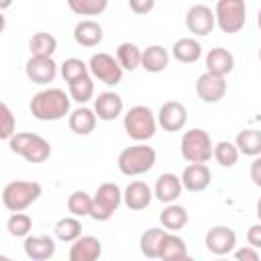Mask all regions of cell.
I'll return each instance as SVG.
<instances>
[{"label": "cell", "mask_w": 261, "mask_h": 261, "mask_svg": "<svg viewBox=\"0 0 261 261\" xmlns=\"http://www.w3.org/2000/svg\"><path fill=\"white\" fill-rule=\"evenodd\" d=\"M29 110L37 120L43 122L61 120L71 112V96L61 88H45L31 98Z\"/></svg>", "instance_id": "1"}, {"label": "cell", "mask_w": 261, "mask_h": 261, "mask_svg": "<svg viewBox=\"0 0 261 261\" xmlns=\"http://www.w3.org/2000/svg\"><path fill=\"white\" fill-rule=\"evenodd\" d=\"M155 161H157L155 149L149 147L147 143H137V145H130L118 153L116 165H118V171L122 175L137 177V175L151 171L155 167Z\"/></svg>", "instance_id": "2"}, {"label": "cell", "mask_w": 261, "mask_h": 261, "mask_svg": "<svg viewBox=\"0 0 261 261\" xmlns=\"http://www.w3.org/2000/svg\"><path fill=\"white\" fill-rule=\"evenodd\" d=\"M43 194V188L39 181H27L16 179L8 181L2 190V204L10 212H24L31 204H35Z\"/></svg>", "instance_id": "3"}, {"label": "cell", "mask_w": 261, "mask_h": 261, "mask_svg": "<svg viewBox=\"0 0 261 261\" xmlns=\"http://www.w3.org/2000/svg\"><path fill=\"white\" fill-rule=\"evenodd\" d=\"M122 124H124V130L126 135L137 141V143H147L149 139L155 137V130H157V116L153 114V110L149 106H143V104H137L133 108L126 110L124 118H122Z\"/></svg>", "instance_id": "4"}, {"label": "cell", "mask_w": 261, "mask_h": 261, "mask_svg": "<svg viewBox=\"0 0 261 261\" xmlns=\"http://www.w3.org/2000/svg\"><path fill=\"white\" fill-rule=\"evenodd\" d=\"M8 147L29 163H43L51 157V143L37 133H14L8 139Z\"/></svg>", "instance_id": "5"}, {"label": "cell", "mask_w": 261, "mask_h": 261, "mask_svg": "<svg viewBox=\"0 0 261 261\" xmlns=\"http://www.w3.org/2000/svg\"><path fill=\"white\" fill-rule=\"evenodd\" d=\"M212 139L204 128H190L181 135L179 153L188 163H206L212 159Z\"/></svg>", "instance_id": "6"}, {"label": "cell", "mask_w": 261, "mask_h": 261, "mask_svg": "<svg viewBox=\"0 0 261 261\" xmlns=\"http://www.w3.org/2000/svg\"><path fill=\"white\" fill-rule=\"evenodd\" d=\"M92 198H94V204H92L90 218H94L98 222H106L114 216V212L122 204V190H120L118 184L104 181V184L98 186V190L94 192Z\"/></svg>", "instance_id": "7"}, {"label": "cell", "mask_w": 261, "mask_h": 261, "mask_svg": "<svg viewBox=\"0 0 261 261\" xmlns=\"http://www.w3.org/2000/svg\"><path fill=\"white\" fill-rule=\"evenodd\" d=\"M214 16H216V27L222 33L234 35L247 22V4L245 0H216Z\"/></svg>", "instance_id": "8"}, {"label": "cell", "mask_w": 261, "mask_h": 261, "mask_svg": "<svg viewBox=\"0 0 261 261\" xmlns=\"http://www.w3.org/2000/svg\"><path fill=\"white\" fill-rule=\"evenodd\" d=\"M90 65V73L94 80L106 84V86H118L122 82V75H124V69L122 65L118 63V59L110 53H94L88 61Z\"/></svg>", "instance_id": "9"}, {"label": "cell", "mask_w": 261, "mask_h": 261, "mask_svg": "<svg viewBox=\"0 0 261 261\" xmlns=\"http://www.w3.org/2000/svg\"><path fill=\"white\" fill-rule=\"evenodd\" d=\"M216 16L214 10L206 4H192L186 12V29L196 37H206L214 31Z\"/></svg>", "instance_id": "10"}, {"label": "cell", "mask_w": 261, "mask_h": 261, "mask_svg": "<svg viewBox=\"0 0 261 261\" xmlns=\"http://www.w3.org/2000/svg\"><path fill=\"white\" fill-rule=\"evenodd\" d=\"M204 245L212 255H218V257L228 255L237 249V232L224 224L212 226V228H208V232L204 237Z\"/></svg>", "instance_id": "11"}, {"label": "cell", "mask_w": 261, "mask_h": 261, "mask_svg": "<svg viewBox=\"0 0 261 261\" xmlns=\"http://www.w3.org/2000/svg\"><path fill=\"white\" fill-rule=\"evenodd\" d=\"M157 122L165 133H177L188 122V108L177 100H167L159 106Z\"/></svg>", "instance_id": "12"}, {"label": "cell", "mask_w": 261, "mask_h": 261, "mask_svg": "<svg viewBox=\"0 0 261 261\" xmlns=\"http://www.w3.org/2000/svg\"><path fill=\"white\" fill-rule=\"evenodd\" d=\"M196 94L206 104H216L226 96V80L222 75L204 71L196 80Z\"/></svg>", "instance_id": "13"}, {"label": "cell", "mask_w": 261, "mask_h": 261, "mask_svg": "<svg viewBox=\"0 0 261 261\" xmlns=\"http://www.w3.org/2000/svg\"><path fill=\"white\" fill-rule=\"evenodd\" d=\"M27 77L37 86H47L57 77V63L53 57H35L31 55L24 65Z\"/></svg>", "instance_id": "14"}, {"label": "cell", "mask_w": 261, "mask_h": 261, "mask_svg": "<svg viewBox=\"0 0 261 261\" xmlns=\"http://www.w3.org/2000/svg\"><path fill=\"white\" fill-rule=\"evenodd\" d=\"M153 198H155V194H153L151 186L145 184V181H141V179L130 181V184L122 190V202H124V206H126L128 210H133V212L145 210V208L151 204Z\"/></svg>", "instance_id": "15"}, {"label": "cell", "mask_w": 261, "mask_h": 261, "mask_svg": "<svg viewBox=\"0 0 261 261\" xmlns=\"http://www.w3.org/2000/svg\"><path fill=\"white\" fill-rule=\"evenodd\" d=\"M124 110V102L122 98L112 92V90H106V92H100L94 100V112L98 116V120H104V122H110V120H116Z\"/></svg>", "instance_id": "16"}, {"label": "cell", "mask_w": 261, "mask_h": 261, "mask_svg": "<svg viewBox=\"0 0 261 261\" xmlns=\"http://www.w3.org/2000/svg\"><path fill=\"white\" fill-rule=\"evenodd\" d=\"M210 181H212V173L206 163H190V165H186V169L181 173L184 190H188L192 194L204 192L210 186Z\"/></svg>", "instance_id": "17"}, {"label": "cell", "mask_w": 261, "mask_h": 261, "mask_svg": "<svg viewBox=\"0 0 261 261\" xmlns=\"http://www.w3.org/2000/svg\"><path fill=\"white\" fill-rule=\"evenodd\" d=\"M24 255L33 261H47L55 255V241L49 234H29L22 243Z\"/></svg>", "instance_id": "18"}, {"label": "cell", "mask_w": 261, "mask_h": 261, "mask_svg": "<svg viewBox=\"0 0 261 261\" xmlns=\"http://www.w3.org/2000/svg\"><path fill=\"white\" fill-rule=\"evenodd\" d=\"M102 257V243L92 234L77 237L69 247V261H96Z\"/></svg>", "instance_id": "19"}, {"label": "cell", "mask_w": 261, "mask_h": 261, "mask_svg": "<svg viewBox=\"0 0 261 261\" xmlns=\"http://www.w3.org/2000/svg\"><path fill=\"white\" fill-rule=\"evenodd\" d=\"M184 192V184H181V177L175 175V173H161L157 179H155V186H153V194L155 198L161 202V204H171L175 202Z\"/></svg>", "instance_id": "20"}, {"label": "cell", "mask_w": 261, "mask_h": 261, "mask_svg": "<svg viewBox=\"0 0 261 261\" xmlns=\"http://www.w3.org/2000/svg\"><path fill=\"white\" fill-rule=\"evenodd\" d=\"M104 39V29L94 18H84L73 27V41L80 47H98Z\"/></svg>", "instance_id": "21"}, {"label": "cell", "mask_w": 261, "mask_h": 261, "mask_svg": "<svg viewBox=\"0 0 261 261\" xmlns=\"http://www.w3.org/2000/svg\"><path fill=\"white\" fill-rule=\"evenodd\" d=\"M96 122H98V116L92 108H88L86 104H80L75 110L69 112L67 116V124H69V130L73 135H80V137H86L90 135L94 128H96Z\"/></svg>", "instance_id": "22"}, {"label": "cell", "mask_w": 261, "mask_h": 261, "mask_svg": "<svg viewBox=\"0 0 261 261\" xmlns=\"http://www.w3.org/2000/svg\"><path fill=\"white\" fill-rule=\"evenodd\" d=\"M234 69V55L224 47H214L206 53V71L226 77Z\"/></svg>", "instance_id": "23"}, {"label": "cell", "mask_w": 261, "mask_h": 261, "mask_svg": "<svg viewBox=\"0 0 261 261\" xmlns=\"http://www.w3.org/2000/svg\"><path fill=\"white\" fill-rule=\"evenodd\" d=\"M169 65V51L163 45H149L147 49H143V57H141V67L149 73H161L165 71Z\"/></svg>", "instance_id": "24"}, {"label": "cell", "mask_w": 261, "mask_h": 261, "mask_svg": "<svg viewBox=\"0 0 261 261\" xmlns=\"http://www.w3.org/2000/svg\"><path fill=\"white\" fill-rule=\"evenodd\" d=\"M188 220H190L188 210H186L181 204H175V202L167 204V206L163 208V212L159 214V222H161V226H163L165 230H171V232L181 230V228L188 224Z\"/></svg>", "instance_id": "25"}, {"label": "cell", "mask_w": 261, "mask_h": 261, "mask_svg": "<svg viewBox=\"0 0 261 261\" xmlns=\"http://www.w3.org/2000/svg\"><path fill=\"white\" fill-rule=\"evenodd\" d=\"M171 55L179 63H196L202 57V45L194 37H181V39H177L173 43Z\"/></svg>", "instance_id": "26"}, {"label": "cell", "mask_w": 261, "mask_h": 261, "mask_svg": "<svg viewBox=\"0 0 261 261\" xmlns=\"http://www.w3.org/2000/svg\"><path fill=\"white\" fill-rule=\"evenodd\" d=\"M165 234H167V230L163 226L161 228H147L141 234V239H139L141 253L147 259H159V253H161V245H163Z\"/></svg>", "instance_id": "27"}, {"label": "cell", "mask_w": 261, "mask_h": 261, "mask_svg": "<svg viewBox=\"0 0 261 261\" xmlns=\"http://www.w3.org/2000/svg\"><path fill=\"white\" fill-rule=\"evenodd\" d=\"M159 259H163V261L188 259V245H186V241H184L179 234L167 230V234H165V239H163V245H161Z\"/></svg>", "instance_id": "28"}, {"label": "cell", "mask_w": 261, "mask_h": 261, "mask_svg": "<svg viewBox=\"0 0 261 261\" xmlns=\"http://www.w3.org/2000/svg\"><path fill=\"white\" fill-rule=\"evenodd\" d=\"M234 145L239 147V151L247 157H257L261 155V130L257 128H245L239 130V135L234 137Z\"/></svg>", "instance_id": "29"}, {"label": "cell", "mask_w": 261, "mask_h": 261, "mask_svg": "<svg viewBox=\"0 0 261 261\" xmlns=\"http://www.w3.org/2000/svg\"><path fill=\"white\" fill-rule=\"evenodd\" d=\"M29 51L35 57H53L57 51V39L51 33L39 31L29 39Z\"/></svg>", "instance_id": "30"}, {"label": "cell", "mask_w": 261, "mask_h": 261, "mask_svg": "<svg viewBox=\"0 0 261 261\" xmlns=\"http://www.w3.org/2000/svg\"><path fill=\"white\" fill-rule=\"evenodd\" d=\"M141 57H143V49H139L137 43L124 41L116 47V59L124 71H135L137 67H141Z\"/></svg>", "instance_id": "31"}, {"label": "cell", "mask_w": 261, "mask_h": 261, "mask_svg": "<svg viewBox=\"0 0 261 261\" xmlns=\"http://www.w3.org/2000/svg\"><path fill=\"white\" fill-rule=\"evenodd\" d=\"M55 237L61 243H73L77 237H82V222L80 216H63L55 222Z\"/></svg>", "instance_id": "32"}, {"label": "cell", "mask_w": 261, "mask_h": 261, "mask_svg": "<svg viewBox=\"0 0 261 261\" xmlns=\"http://www.w3.org/2000/svg\"><path fill=\"white\" fill-rule=\"evenodd\" d=\"M92 204H94V198L84 190H75L67 196V210L73 216H80V218L90 216L92 214Z\"/></svg>", "instance_id": "33"}, {"label": "cell", "mask_w": 261, "mask_h": 261, "mask_svg": "<svg viewBox=\"0 0 261 261\" xmlns=\"http://www.w3.org/2000/svg\"><path fill=\"white\" fill-rule=\"evenodd\" d=\"M67 88H69L71 100L77 102V104H86V102H90L94 98V77H92V73L67 84Z\"/></svg>", "instance_id": "34"}, {"label": "cell", "mask_w": 261, "mask_h": 261, "mask_svg": "<svg viewBox=\"0 0 261 261\" xmlns=\"http://www.w3.org/2000/svg\"><path fill=\"white\" fill-rule=\"evenodd\" d=\"M67 6L77 16H100L108 8V0H67Z\"/></svg>", "instance_id": "35"}, {"label": "cell", "mask_w": 261, "mask_h": 261, "mask_svg": "<svg viewBox=\"0 0 261 261\" xmlns=\"http://www.w3.org/2000/svg\"><path fill=\"white\" fill-rule=\"evenodd\" d=\"M239 155H241L239 147L234 143H230V141H218L214 145V151H212V157L222 167H232L239 161Z\"/></svg>", "instance_id": "36"}, {"label": "cell", "mask_w": 261, "mask_h": 261, "mask_svg": "<svg viewBox=\"0 0 261 261\" xmlns=\"http://www.w3.org/2000/svg\"><path fill=\"white\" fill-rule=\"evenodd\" d=\"M6 230L10 237H29V232L33 230V218L24 212H12L6 220Z\"/></svg>", "instance_id": "37"}, {"label": "cell", "mask_w": 261, "mask_h": 261, "mask_svg": "<svg viewBox=\"0 0 261 261\" xmlns=\"http://www.w3.org/2000/svg\"><path fill=\"white\" fill-rule=\"evenodd\" d=\"M59 71H61V77H63L67 84H71V82H75V80L88 75V73H90V65H88L86 61L77 59V57H69V59H65V61L59 65Z\"/></svg>", "instance_id": "38"}, {"label": "cell", "mask_w": 261, "mask_h": 261, "mask_svg": "<svg viewBox=\"0 0 261 261\" xmlns=\"http://www.w3.org/2000/svg\"><path fill=\"white\" fill-rule=\"evenodd\" d=\"M16 133V118L6 102L0 104V139L8 143V139Z\"/></svg>", "instance_id": "39"}, {"label": "cell", "mask_w": 261, "mask_h": 261, "mask_svg": "<svg viewBox=\"0 0 261 261\" xmlns=\"http://www.w3.org/2000/svg\"><path fill=\"white\" fill-rule=\"evenodd\" d=\"M128 8L139 14V16H145L149 12H153L155 8V0H128Z\"/></svg>", "instance_id": "40"}, {"label": "cell", "mask_w": 261, "mask_h": 261, "mask_svg": "<svg viewBox=\"0 0 261 261\" xmlns=\"http://www.w3.org/2000/svg\"><path fill=\"white\" fill-rule=\"evenodd\" d=\"M232 255H234V259H239V261H259V249H255V247H251V245L241 247V249H234Z\"/></svg>", "instance_id": "41"}, {"label": "cell", "mask_w": 261, "mask_h": 261, "mask_svg": "<svg viewBox=\"0 0 261 261\" xmlns=\"http://www.w3.org/2000/svg\"><path fill=\"white\" fill-rule=\"evenodd\" d=\"M247 243L255 249H261V222L257 224H251L247 228Z\"/></svg>", "instance_id": "42"}, {"label": "cell", "mask_w": 261, "mask_h": 261, "mask_svg": "<svg viewBox=\"0 0 261 261\" xmlns=\"http://www.w3.org/2000/svg\"><path fill=\"white\" fill-rule=\"evenodd\" d=\"M249 175H251V181H253L257 188H261V155L253 157V163H251Z\"/></svg>", "instance_id": "43"}, {"label": "cell", "mask_w": 261, "mask_h": 261, "mask_svg": "<svg viewBox=\"0 0 261 261\" xmlns=\"http://www.w3.org/2000/svg\"><path fill=\"white\" fill-rule=\"evenodd\" d=\"M255 214H257V220L261 222V196H259V200H257V206H255Z\"/></svg>", "instance_id": "44"}, {"label": "cell", "mask_w": 261, "mask_h": 261, "mask_svg": "<svg viewBox=\"0 0 261 261\" xmlns=\"http://www.w3.org/2000/svg\"><path fill=\"white\" fill-rule=\"evenodd\" d=\"M10 4H12V0H0V10L10 8Z\"/></svg>", "instance_id": "45"}, {"label": "cell", "mask_w": 261, "mask_h": 261, "mask_svg": "<svg viewBox=\"0 0 261 261\" xmlns=\"http://www.w3.org/2000/svg\"><path fill=\"white\" fill-rule=\"evenodd\" d=\"M257 27H259V31H261V8H259V12H257Z\"/></svg>", "instance_id": "46"}, {"label": "cell", "mask_w": 261, "mask_h": 261, "mask_svg": "<svg viewBox=\"0 0 261 261\" xmlns=\"http://www.w3.org/2000/svg\"><path fill=\"white\" fill-rule=\"evenodd\" d=\"M257 57H259V61H261V47H259V53H257Z\"/></svg>", "instance_id": "47"}]
</instances>
